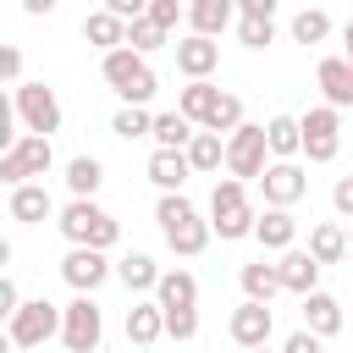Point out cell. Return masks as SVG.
Segmentation results:
<instances>
[{"instance_id":"cell-24","label":"cell","mask_w":353,"mask_h":353,"mask_svg":"<svg viewBox=\"0 0 353 353\" xmlns=\"http://www.w3.org/2000/svg\"><path fill=\"white\" fill-rule=\"evenodd\" d=\"M154 303L171 314V309H199V281H193V270H165L160 276V287H154Z\"/></svg>"},{"instance_id":"cell-42","label":"cell","mask_w":353,"mask_h":353,"mask_svg":"<svg viewBox=\"0 0 353 353\" xmlns=\"http://www.w3.org/2000/svg\"><path fill=\"white\" fill-rule=\"evenodd\" d=\"M281 353H325V342H320V336H309V331L298 325V331L281 342Z\"/></svg>"},{"instance_id":"cell-36","label":"cell","mask_w":353,"mask_h":353,"mask_svg":"<svg viewBox=\"0 0 353 353\" xmlns=\"http://www.w3.org/2000/svg\"><path fill=\"white\" fill-rule=\"evenodd\" d=\"M110 132H116V138H127V143H132V138H154V116H149V110H138V105H121V110L110 116Z\"/></svg>"},{"instance_id":"cell-41","label":"cell","mask_w":353,"mask_h":353,"mask_svg":"<svg viewBox=\"0 0 353 353\" xmlns=\"http://www.w3.org/2000/svg\"><path fill=\"white\" fill-rule=\"evenodd\" d=\"M0 77H6L11 88H22V50H17V44L0 50Z\"/></svg>"},{"instance_id":"cell-17","label":"cell","mask_w":353,"mask_h":353,"mask_svg":"<svg viewBox=\"0 0 353 353\" xmlns=\"http://www.w3.org/2000/svg\"><path fill=\"white\" fill-rule=\"evenodd\" d=\"M160 237H165V248H171V254L199 259V254L210 248V237H215V232H210V221H204V215H188V221H165V226H160Z\"/></svg>"},{"instance_id":"cell-30","label":"cell","mask_w":353,"mask_h":353,"mask_svg":"<svg viewBox=\"0 0 353 353\" xmlns=\"http://www.w3.org/2000/svg\"><path fill=\"white\" fill-rule=\"evenodd\" d=\"M215 105H221V88H215V83H182V94H176V110H182L193 127H204Z\"/></svg>"},{"instance_id":"cell-2","label":"cell","mask_w":353,"mask_h":353,"mask_svg":"<svg viewBox=\"0 0 353 353\" xmlns=\"http://www.w3.org/2000/svg\"><path fill=\"white\" fill-rule=\"evenodd\" d=\"M254 226H259V215L248 204V182L215 176V188H210V232L221 243H237V237H254Z\"/></svg>"},{"instance_id":"cell-32","label":"cell","mask_w":353,"mask_h":353,"mask_svg":"<svg viewBox=\"0 0 353 353\" xmlns=\"http://www.w3.org/2000/svg\"><path fill=\"white\" fill-rule=\"evenodd\" d=\"M193 138H199V127L182 110H160L154 116V149H188Z\"/></svg>"},{"instance_id":"cell-19","label":"cell","mask_w":353,"mask_h":353,"mask_svg":"<svg viewBox=\"0 0 353 353\" xmlns=\"http://www.w3.org/2000/svg\"><path fill=\"white\" fill-rule=\"evenodd\" d=\"M6 215L22 221V226H33V221H50L55 215V199H50L44 182H28V188H11L6 193Z\"/></svg>"},{"instance_id":"cell-21","label":"cell","mask_w":353,"mask_h":353,"mask_svg":"<svg viewBox=\"0 0 353 353\" xmlns=\"http://www.w3.org/2000/svg\"><path fill=\"white\" fill-rule=\"evenodd\" d=\"M342 325H347V314H342V303H336L331 292H309V298H303V331H309V336L325 342V336H336Z\"/></svg>"},{"instance_id":"cell-6","label":"cell","mask_w":353,"mask_h":353,"mask_svg":"<svg viewBox=\"0 0 353 353\" xmlns=\"http://www.w3.org/2000/svg\"><path fill=\"white\" fill-rule=\"evenodd\" d=\"M11 105H17V121L33 132V138H55L61 132V99L50 83H22L11 88Z\"/></svg>"},{"instance_id":"cell-7","label":"cell","mask_w":353,"mask_h":353,"mask_svg":"<svg viewBox=\"0 0 353 353\" xmlns=\"http://www.w3.org/2000/svg\"><path fill=\"white\" fill-rule=\"evenodd\" d=\"M50 336H61V309L50 298H28L11 320H6V342L11 347H44Z\"/></svg>"},{"instance_id":"cell-27","label":"cell","mask_w":353,"mask_h":353,"mask_svg":"<svg viewBox=\"0 0 353 353\" xmlns=\"http://www.w3.org/2000/svg\"><path fill=\"white\" fill-rule=\"evenodd\" d=\"M232 17H237V6H232V0H193V6H188V22H193V33H199V39L226 33V28H232Z\"/></svg>"},{"instance_id":"cell-25","label":"cell","mask_w":353,"mask_h":353,"mask_svg":"<svg viewBox=\"0 0 353 353\" xmlns=\"http://www.w3.org/2000/svg\"><path fill=\"white\" fill-rule=\"evenodd\" d=\"M160 336H165V309H160L154 298H149V303H132V309H127V342H132V347H154Z\"/></svg>"},{"instance_id":"cell-37","label":"cell","mask_w":353,"mask_h":353,"mask_svg":"<svg viewBox=\"0 0 353 353\" xmlns=\"http://www.w3.org/2000/svg\"><path fill=\"white\" fill-rule=\"evenodd\" d=\"M127 50H138V55H143V61H149V55H154V50H165V28H154V22H149V17H138V22H132V28H127Z\"/></svg>"},{"instance_id":"cell-16","label":"cell","mask_w":353,"mask_h":353,"mask_svg":"<svg viewBox=\"0 0 353 353\" xmlns=\"http://www.w3.org/2000/svg\"><path fill=\"white\" fill-rule=\"evenodd\" d=\"M314 83H320V94H325L331 110H353V61L347 55H325L314 66Z\"/></svg>"},{"instance_id":"cell-13","label":"cell","mask_w":353,"mask_h":353,"mask_svg":"<svg viewBox=\"0 0 353 353\" xmlns=\"http://www.w3.org/2000/svg\"><path fill=\"white\" fill-rule=\"evenodd\" d=\"M237 44L248 50L276 44V0H237Z\"/></svg>"},{"instance_id":"cell-39","label":"cell","mask_w":353,"mask_h":353,"mask_svg":"<svg viewBox=\"0 0 353 353\" xmlns=\"http://www.w3.org/2000/svg\"><path fill=\"white\" fill-rule=\"evenodd\" d=\"M182 17H188V11H182L176 0H149V22H154V28H165V33H171Z\"/></svg>"},{"instance_id":"cell-22","label":"cell","mask_w":353,"mask_h":353,"mask_svg":"<svg viewBox=\"0 0 353 353\" xmlns=\"http://www.w3.org/2000/svg\"><path fill=\"white\" fill-rule=\"evenodd\" d=\"M83 39H88L99 55L127 50V22H121L116 11H105V6H99V11H88V17H83Z\"/></svg>"},{"instance_id":"cell-12","label":"cell","mask_w":353,"mask_h":353,"mask_svg":"<svg viewBox=\"0 0 353 353\" xmlns=\"http://www.w3.org/2000/svg\"><path fill=\"white\" fill-rule=\"evenodd\" d=\"M270 331H276V314H270V303H237L232 309V320H226V336L243 347V353H254V347H270Z\"/></svg>"},{"instance_id":"cell-40","label":"cell","mask_w":353,"mask_h":353,"mask_svg":"<svg viewBox=\"0 0 353 353\" xmlns=\"http://www.w3.org/2000/svg\"><path fill=\"white\" fill-rule=\"evenodd\" d=\"M331 210L353 226V176H336V182H331Z\"/></svg>"},{"instance_id":"cell-26","label":"cell","mask_w":353,"mask_h":353,"mask_svg":"<svg viewBox=\"0 0 353 353\" xmlns=\"http://www.w3.org/2000/svg\"><path fill=\"white\" fill-rule=\"evenodd\" d=\"M160 276H165V270H160L149 254H138V248L116 259V281H121L127 292H154V287H160Z\"/></svg>"},{"instance_id":"cell-9","label":"cell","mask_w":353,"mask_h":353,"mask_svg":"<svg viewBox=\"0 0 353 353\" xmlns=\"http://www.w3.org/2000/svg\"><path fill=\"white\" fill-rule=\"evenodd\" d=\"M99 336H105V309L94 298L72 292V303L61 309V342H66V353H99Z\"/></svg>"},{"instance_id":"cell-3","label":"cell","mask_w":353,"mask_h":353,"mask_svg":"<svg viewBox=\"0 0 353 353\" xmlns=\"http://www.w3.org/2000/svg\"><path fill=\"white\" fill-rule=\"evenodd\" d=\"M99 77L116 88L121 105H138V110H149V99H154V88H160L154 66H149L138 50H110V55H99Z\"/></svg>"},{"instance_id":"cell-33","label":"cell","mask_w":353,"mask_h":353,"mask_svg":"<svg viewBox=\"0 0 353 353\" xmlns=\"http://www.w3.org/2000/svg\"><path fill=\"white\" fill-rule=\"evenodd\" d=\"M188 165H193V171H221V165H226V138L199 132V138L188 143Z\"/></svg>"},{"instance_id":"cell-8","label":"cell","mask_w":353,"mask_h":353,"mask_svg":"<svg viewBox=\"0 0 353 353\" xmlns=\"http://www.w3.org/2000/svg\"><path fill=\"white\" fill-rule=\"evenodd\" d=\"M298 127H303V160L309 165H331L336 149H342V110L314 105V110L298 116Z\"/></svg>"},{"instance_id":"cell-15","label":"cell","mask_w":353,"mask_h":353,"mask_svg":"<svg viewBox=\"0 0 353 353\" xmlns=\"http://www.w3.org/2000/svg\"><path fill=\"white\" fill-rule=\"evenodd\" d=\"M276 270H281V292H298V298H309V292H320V259L309 254V248H287L281 259H276Z\"/></svg>"},{"instance_id":"cell-20","label":"cell","mask_w":353,"mask_h":353,"mask_svg":"<svg viewBox=\"0 0 353 353\" xmlns=\"http://www.w3.org/2000/svg\"><path fill=\"white\" fill-rule=\"evenodd\" d=\"M254 243L265 248V254H287V248H298V221H292V210H265L259 215V226H254Z\"/></svg>"},{"instance_id":"cell-1","label":"cell","mask_w":353,"mask_h":353,"mask_svg":"<svg viewBox=\"0 0 353 353\" xmlns=\"http://www.w3.org/2000/svg\"><path fill=\"white\" fill-rule=\"evenodd\" d=\"M55 226H61L66 248H99V254H110V248L121 243V221H116L110 210H99L94 199H72V204H61Z\"/></svg>"},{"instance_id":"cell-38","label":"cell","mask_w":353,"mask_h":353,"mask_svg":"<svg viewBox=\"0 0 353 353\" xmlns=\"http://www.w3.org/2000/svg\"><path fill=\"white\" fill-rule=\"evenodd\" d=\"M165 336L171 342H193L199 336V309H171L165 314Z\"/></svg>"},{"instance_id":"cell-44","label":"cell","mask_w":353,"mask_h":353,"mask_svg":"<svg viewBox=\"0 0 353 353\" xmlns=\"http://www.w3.org/2000/svg\"><path fill=\"white\" fill-rule=\"evenodd\" d=\"M342 55H347V61H353V22H347V28H342Z\"/></svg>"},{"instance_id":"cell-14","label":"cell","mask_w":353,"mask_h":353,"mask_svg":"<svg viewBox=\"0 0 353 353\" xmlns=\"http://www.w3.org/2000/svg\"><path fill=\"white\" fill-rule=\"evenodd\" d=\"M171 50H176V72H182L188 83H210V72L221 66V44H215V39L188 33V39H176Z\"/></svg>"},{"instance_id":"cell-29","label":"cell","mask_w":353,"mask_h":353,"mask_svg":"<svg viewBox=\"0 0 353 353\" xmlns=\"http://www.w3.org/2000/svg\"><path fill=\"white\" fill-rule=\"evenodd\" d=\"M61 176H66V193H72V199H94L99 182H105V165H99L94 154H72Z\"/></svg>"},{"instance_id":"cell-45","label":"cell","mask_w":353,"mask_h":353,"mask_svg":"<svg viewBox=\"0 0 353 353\" xmlns=\"http://www.w3.org/2000/svg\"><path fill=\"white\" fill-rule=\"evenodd\" d=\"M347 243H353V226H347Z\"/></svg>"},{"instance_id":"cell-10","label":"cell","mask_w":353,"mask_h":353,"mask_svg":"<svg viewBox=\"0 0 353 353\" xmlns=\"http://www.w3.org/2000/svg\"><path fill=\"white\" fill-rule=\"evenodd\" d=\"M110 276H116V265H110L99 248H66V259H61V281H66L77 298H94Z\"/></svg>"},{"instance_id":"cell-43","label":"cell","mask_w":353,"mask_h":353,"mask_svg":"<svg viewBox=\"0 0 353 353\" xmlns=\"http://www.w3.org/2000/svg\"><path fill=\"white\" fill-rule=\"evenodd\" d=\"M22 303H28V298H22V292H17V281H11V276H6V281H0V314H6V320H11V314H17V309H22Z\"/></svg>"},{"instance_id":"cell-31","label":"cell","mask_w":353,"mask_h":353,"mask_svg":"<svg viewBox=\"0 0 353 353\" xmlns=\"http://www.w3.org/2000/svg\"><path fill=\"white\" fill-rule=\"evenodd\" d=\"M265 138H270V154H276V160H298V154H303V127H298V116H270V121H265Z\"/></svg>"},{"instance_id":"cell-23","label":"cell","mask_w":353,"mask_h":353,"mask_svg":"<svg viewBox=\"0 0 353 353\" xmlns=\"http://www.w3.org/2000/svg\"><path fill=\"white\" fill-rule=\"evenodd\" d=\"M309 254H314L320 265H342V259L353 254L347 226H342V221H314V226H309Z\"/></svg>"},{"instance_id":"cell-18","label":"cell","mask_w":353,"mask_h":353,"mask_svg":"<svg viewBox=\"0 0 353 353\" xmlns=\"http://www.w3.org/2000/svg\"><path fill=\"white\" fill-rule=\"evenodd\" d=\"M143 176H149L160 193H182V188H188V176H193V165H188V149H154Z\"/></svg>"},{"instance_id":"cell-35","label":"cell","mask_w":353,"mask_h":353,"mask_svg":"<svg viewBox=\"0 0 353 353\" xmlns=\"http://www.w3.org/2000/svg\"><path fill=\"white\" fill-rule=\"evenodd\" d=\"M237 127H243V99H237V94H221V105L210 110V121H204L199 132H215V138H232Z\"/></svg>"},{"instance_id":"cell-11","label":"cell","mask_w":353,"mask_h":353,"mask_svg":"<svg viewBox=\"0 0 353 353\" xmlns=\"http://www.w3.org/2000/svg\"><path fill=\"white\" fill-rule=\"evenodd\" d=\"M259 193H265V210H292L309 193V171L298 160H270L259 176Z\"/></svg>"},{"instance_id":"cell-34","label":"cell","mask_w":353,"mask_h":353,"mask_svg":"<svg viewBox=\"0 0 353 353\" xmlns=\"http://www.w3.org/2000/svg\"><path fill=\"white\" fill-rule=\"evenodd\" d=\"M292 39H298V44H325V39H331V17H325L320 6H303V11L292 17Z\"/></svg>"},{"instance_id":"cell-28","label":"cell","mask_w":353,"mask_h":353,"mask_svg":"<svg viewBox=\"0 0 353 353\" xmlns=\"http://www.w3.org/2000/svg\"><path fill=\"white\" fill-rule=\"evenodd\" d=\"M237 281H243V298H248V303H270V298L281 292V270H276L270 259L243 265V270H237Z\"/></svg>"},{"instance_id":"cell-46","label":"cell","mask_w":353,"mask_h":353,"mask_svg":"<svg viewBox=\"0 0 353 353\" xmlns=\"http://www.w3.org/2000/svg\"><path fill=\"white\" fill-rule=\"evenodd\" d=\"M254 353H270V347H254Z\"/></svg>"},{"instance_id":"cell-5","label":"cell","mask_w":353,"mask_h":353,"mask_svg":"<svg viewBox=\"0 0 353 353\" xmlns=\"http://www.w3.org/2000/svg\"><path fill=\"white\" fill-rule=\"evenodd\" d=\"M270 165V138H265V121H243L232 138H226V176L237 182H259Z\"/></svg>"},{"instance_id":"cell-4","label":"cell","mask_w":353,"mask_h":353,"mask_svg":"<svg viewBox=\"0 0 353 353\" xmlns=\"http://www.w3.org/2000/svg\"><path fill=\"white\" fill-rule=\"evenodd\" d=\"M50 165H55V143H50V138L22 132L11 149H0V182H6V193H11V188H28V182H39V176H50Z\"/></svg>"}]
</instances>
